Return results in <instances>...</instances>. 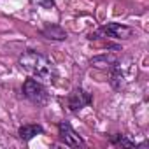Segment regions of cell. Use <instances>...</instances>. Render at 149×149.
Returning a JSON list of instances; mask_svg holds the SVG:
<instances>
[{"label":"cell","instance_id":"1","mask_svg":"<svg viewBox=\"0 0 149 149\" xmlns=\"http://www.w3.org/2000/svg\"><path fill=\"white\" fill-rule=\"evenodd\" d=\"M18 61H19V67L33 79H37L40 83H51L53 81V76H54L53 65L44 54H40L37 51H25Z\"/></svg>","mask_w":149,"mask_h":149},{"label":"cell","instance_id":"2","mask_svg":"<svg viewBox=\"0 0 149 149\" xmlns=\"http://www.w3.org/2000/svg\"><path fill=\"white\" fill-rule=\"evenodd\" d=\"M23 95H25L32 104H37V105H44V104H47V100H49V95H47L44 84H42L40 81L33 79V77H32V79H26V81L23 83Z\"/></svg>","mask_w":149,"mask_h":149},{"label":"cell","instance_id":"3","mask_svg":"<svg viewBox=\"0 0 149 149\" xmlns=\"http://www.w3.org/2000/svg\"><path fill=\"white\" fill-rule=\"evenodd\" d=\"M58 133H60L61 142L65 146H68V147H79V146H83V139L79 137V133L74 130L70 126V123H67V121H61L58 125Z\"/></svg>","mask_w":149,"mask_h":149},{"label":"cell","instance_id":"4","mask_svg":"<svg viewBox=\"0 0 149 149\" xmlns=\"http://www.w3.org/2000/svg\"><path fill=\"white\" fill-rule=\"evenodd\" d=\"M91 102H93L91 93H86L84 90L77 88V90H74V91L70 93V97H68V109H70L72 112H77V111H81L83 107L90 105Z\"/></svg>","mask_w":149,"mask_h":149},{"label":"cell","instance_id":"5","mask_svg":"<svg viewBox=\"0 0 149 149\" xmlns=\"http://www.w3.org/2000/svg\"><path fill=\"white\" fill-rule=\"evenodd\" d=\"M100 32L104 35H109L112 39H121V40H126L133 35V30L126 25H119V23H109L105 26L100 28Z\"/></svg>","mask_w":149,"mask_h":149},{"label":"cell","instance_id":"6","mask_svg":"<svg viewBox=\"0 0 149 149\" xmlns=\"http://www.w3.org/2000/svg\"><path fill=\"white\" fill-rule=\"evenodd\" d=\"M118 61H119V60H118V56L105 53V54L93 56L90 63H91V67H97V68H112V67H114Z\"/></svg>","mask_w":149,"mask_h":149},{"label":"cell","instance_id":"7","mask_svg":"<svg viewBox=\"0 0 149 149\" xmlns=\"http://www.w3.org/2000/svg\"><path fill=\"white\" fill-rule=\"evenodd\" d=\"M126 77H125V74H123V70H121V67H119V61L112 67V74H111V86L114 88V90H123L125 86H126Z\"/></svg>","mask_w":149,"mask_h":149},{"label":"cell","instance_id":"8","mask_svg":"<svg viewBox=\"0 0 149 149\" xmlns=\"http://www.w3.org/2000/svg\"><path fill=\"white\" fill-rule=\"evenodd\" d=\"M42 133H44V128L40 125H23L18 130V135L21 140H32L35 135H42Z\"/></svg>","mask_w":149,"mask_h":149},{"label":"cell","instance_id":"9","mask_svg":"<svg viewBox=\"0 0 149 149\" xmlns=\"http://www.w3.org/2000/svg\"><path fill=\"white\" fill-rule=\"evenodd\" d=\"M42 35L46 39H51V40H65L67 39V32L58 26V25H47L42 28Z\"/></svg>","mask_w":149,"mask_h":149},{"label":"cell","instance_id":"10","mask_svg":"<svg viewBox=\"0 0 149 149\" xmlns=\"http://www.w3.org/2000/svg\"><path fill=\"white\" fill-rule=\"evenodd\" d=\"M112 142H114L116 146H121V147H133V146H135V142H132V140L126 139L125 135H114V137H112Z\"/></svg>","mask_w":149,"mask_h":149},{"label":"cell","instance_id":"11","mask_svg":"<svg viewBox=\"0 0 149 149\" xmlns=\"http://www.w3.org/2000/svg\"><path fill=\"white\" fill-rule=\"evenodd\" d=\"M33 2L42 9H53L54 7V0H33Z\"/></svg>","mask_w":149,"mask_h":149}]
</instances>
